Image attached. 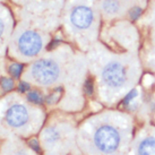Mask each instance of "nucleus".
I'll use <instances>...</instances> for the list:
<instances>
[{
    "label": "nucleus",
    "mask_w": 155,
    "mask_h": 155,
    "mask_svg": "<svg viewBox=\"0 0 155 155\" xmlns=\"http://www.w3.org/2000/svg\"><path fill=\"white\" fill-rule=\"evenodd\" d=\"M134 135L128 114L102 112L78 126L77 145L82 155H128Z\"/></svg>",
    "instance_id": "1"
},
{
    "label": "nucleus",
    "mask_w": 155,
    "mask_h": 155,
    "mask_svg": "<svg viewBox=\"0 0 155 155\" xmlns=\"http://www.w3.org/2000/svg\"><path fill=\"white\" fill-rule=\"evenodd\" d=\"M28 97L10 92L0 99V140L12 137L31 139L45 122V113Z\"/></svg>",
    "instance_id": "2"
},
{
    "label": "nucleus",
    "mask_w": 155,
    "mask_h": 155,
    "mask_svg": "<svg viewBox=\"0 0 155 155\" xmlns=\"http://www.w3.org/2000/svg\"><path fill=\"white\" fill-rule=\"evenodd\" d=\"M77 128L67 118H54L44 122L38 135V144L42 153L82 155L77 145Z\"/></svg>",
    "instance_id": "3"
},
{
    "label": "nucleus",
    "mask_w": 155,
    "mask_h": 155,
    "mask_svg": "<svg viewBox=\"0 0 155 155\" xmlns=\"http://www.w3.org/2000/svg\"><path fill=\"white\" fill-rule=\"evenodd\" d=\"M68 76L67 70L59 60L44 57L31 64L22 74V82L39 87L61 88L60 83Z\"/></svg>",
    "instance_id": "4"
},
{
    "label": "nucleus",
    "mask_w": 155,
    "mask_h": 155,
    "mask_svg": "<svg viewBox=\"0 0 155 155\" xmlns=\"http://www.w3.org/2000/svg\"><path fill=\"white\" fill-rule=\"evenodd\" d=\"M99 83L105 99L113 101L131 84V69L122 61L110 60L99 69Z\"/></svg>",
    "instance_id": "5"
},
{
    "label": "nucleus",
    "mask_w": 155,
    "mask_h": 155,
    "mask_svg": "<svg viewBox=\"0 0 155 155\" xmlns=\"http://www.w3.org/2000/svg\"><path fill=\"white\" fill-rule=\"evenodd\" d=\"M43 39L36 32L25 31L18 36L14 48V56L22 61L34 59L43 49Z\"/></svg>",
    "instance_id": "6"
},
{
    "label": "nucleus",
    "mask_w": 155,
    "mask_h": 155,
    "mask_svg": "<svg viewBox=\"0 0 155 155\" xmlns=\"http://www.w3.org/2000/svg\"><path fill=\"white\" fill-rule=\"evenodd\" d=\"M128 155H155V126H144L135 133Z\"/></svg>",
    "instance_id": "7"
},
{
    "label": "nucleus",
    "mask_w": 155,
    "mask_h": 155,
    "mask_svg": "<svg viewBox=\"0 0 155 155\" xmlns=\"http://www.w3.org/2000/svg\"><path fill=\"white\" fill-rule=\"evenodd\" d=\"M0 155H41L27 139L12 137L0 140Z\"/></svg>",
    "instance_id": "8"
},
{
    "label": "nucleus",
    "mask_w": 155,
    "mask_h": 155,
    "mask_svg": "<svg viewBox=\"0 0 155 155\" xmlns=\"http://www.w3.org/2000/svg\"><path fill=\"white\" fill-rule=\"evenodd\" d=\"M93 12L86 6H77L70 14V21L75 27L77 28H87L93 22Z\"/></svg>",
    "instance_id": "9"
},
{
    "label": "nucleus",
    "mask_w": 155,
    "mask_h": 155,
    "mask_svg": "<svg viewBox=\"0 0 155 155\" xmlns=\"http://www.w3.org/2000/svg\"><path fill=\"white\" fill-rule=\"evenodd\" d=\"M120 9V4L118 0H104L103 10L107 14H116Z\"/></svg>",
    "instance_id": "10"
},
{
    "label": "nucleus",
    "mask_w": 155,
    "mask_h": 155,
    "mask_svg": "<svg viewBox=\"0 0 155 155\" xmlns=\"http://www.w3.org/2000/svg\"><path fill=\"white\" fill-rule=\"evenodd\" d=\"M9 73L13 75L14 77H19V75L23 73V65L22 64H13L9 67Z\"/></svg>",
    "instance_id": "11"
},
{
    "label": "nucleus",
    "mask_w": 155,
    "mask_h": 155,
    "mask_svg": "<svg viewBox=\"0 0 155 155\" xmlns=\"http://www.w3.org/2000/svg\"><path fill=\"white\" fill-rule=\"evenodd\" d=\"M1 86H2V88H4L6 92H8V91L13 90L14 83H13V81L9 79V78H2V79H1Z\"/></svg>",
    "instance_id": "12"
},
{
    "label": "nucleus",
    "mask_w": 155,
    "mask_h": 155,
    "mask_svg": "<svg viewBox=\"0 0 155 155\" xmlns=\"http://www.w3.org/2000/svg\"><path fill=\"white\" fill-rule=\"evenodd\" d=\"M140 14H142V9L136 7V8L131 9V12H130V17L133 18V19H137V18L140 16Z\"/></svg>",
    "instance_id": "13"
},
{
    "label": "nucleus",
    "mask_w": 155,
    "mask_h": 155,
    "mask_svg": "<svg viewBox=\"0 0 155 155\" xmlns=\"http://www.w3.org/2000/svg\"><path fill=\"white\" fill-rule=\"evenodd\" d=\"M4 23H2V21H1V18H0V39H1V35H2V33H4Z\"/></svg>",
    "instance_id": "14"
},
{
    "label": "nucleus",
    "mask_w": 155,
    "mask_h": 155,
    "mask_svg": "<svg viewBox=\"0 0 155 155\" xmlns=\"http://www.w3.org/2000/svg\"><path fill=\"white\" fill-rule=\"evenodd\" d=\"M41 155H66V154H59V153H47V152H44V153H42Z\"/></svg>",
    "instance_id": "15"
}]
</instances>
